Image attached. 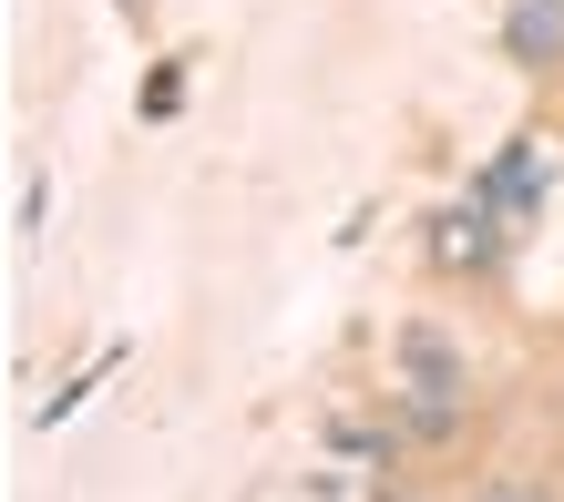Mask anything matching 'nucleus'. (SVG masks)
I'll list each match as a JSON object with an SVG mask.
<instances>
[{"label":"nucleus","mask_w":564,"mask_h":502,"mask_svg":"<svg viewBox=\"0 0 564 502\" xmlns=\"http://www.w3.org/2000/svg\"><path fill=\"white\" fill-rule=\"evenodd\" d=\"M401 430L411 441H452L462 430V359L431 318L401 328Z\"/></svg>","instance_id":"obj_1"},{"label":"nucleus","mask_w":564,"mask_h":502,"mask_svg":"<svg viewBox=\"0 0 564 502\" xmlns=\"http://www.w3.org/2000/svg\"><path fill=\"white\" fill-rule=\"evenodd\" d=\"M492 226H503V216H492L482 195H473V206H442V216H431V257H442L452 277H492V266H503V237H492Z\"/></svg>","instance_id":"obj_2"},{"label":"nucleus","mask_w":564,"mask_h":502,"mask_svg":"<svg viewBox=\"0 0 564 502\" xmlns=\"http://www.w3.org/2000/svg\"><path fill=\"white\" fill-rule=\"evenodd\" d=\"M473 195H482L492 216H544V154H534V144H503V154L482 164Z\"/></svg>","instance_id":"obj_3"},{"label":"nucleus","mask_w":564,"mask_h":502,"mask_svg":"<svg viewBox=\"0 0 564 502\" xmlns=\"http://www.w3.org/2000/svg\"><path fill=\"white\" fill-rule=\"evenodd\" d=\"M503 52L523 73H564V0H513L503 11Z\"/></svg>","instance_id":"obj_4"},{"label":"nucleus","mask_w":564,"mask_h":502,"mask_svg":"<svg viewBox=\"0 0 564 502\" xmlns=\"http://www.w3.org/2000/svg\"><path fill=\"white\" fill-rule=\"evenodd\" d=\"M185 103V62H154V83H144V113L164 123V113H175Z\"/></svg>","instance_id":"obj_5"},{"label":"nucleus","mask_w":564,"mask_h":502,"mask_svg":"<svg viewBox=\"0 0 564 502\" xmlns=\"http://www.w3.org/2000/svg\"><path fill=\"white\" fill-rule=\"evenodd\" d=\"M473 502H554V492H544V482H523V472H492Z\"/></svg>","instance_id":"obj_6"},{"label":"nucleus","mask_w":564,"mask_h":502,"mask_svg":"<svg viewBox=\"0 0 564 502\" xmlns=\"http://www.w3.org/2000/svg\"><path fill=\"white\" fill-rule=\"evenodd\" d=\"M113 11H123V21H144V11H154V0H113Z\"/></svg>","instance_id":"obj_7"}]
</instances>
